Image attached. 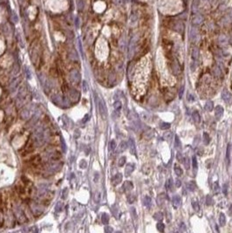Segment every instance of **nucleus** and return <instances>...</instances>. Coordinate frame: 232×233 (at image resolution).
I'll return each instance as SVG.
<instances>
[{"instance_id":"49530a36","label":"nucleus","mask_w":232,"mask_h":233,"mask_svg":"<svg viewBox=\"0 0 232 233\" xmlns=\"http://www.w3.org/2000/svg\"><path fill=\"white\" fill-rule=\"evenodd\" d=\"M223 193H224L225 195L227 194V185H225V184L223 186Z\"/></svg>"},{"instance_id":"37998d69","label":"nucleus","mask_w":232,"mask_h":233,"mask_svg":"<svg viewBox=\"0 0 232 233\" xmlns=\"http://www.w3.org/2000/svg\"><path fill=\"white\" fill-rule=\"evenodd\" d=\"M176 188H180L181 186H182V182H181L180 180H176Z\"/></svg>"},{"instance_id":"473e14b6","label":"nucleus","mask_w":232,"mask_h":233,"mask_svg":"<svg viewBox=\"0 0 232 233\" xmlns=\"http://www.w3.org/2000/svg\"><path fill=\"white\" fill-rule=\"evenodd\" d=\"M192 58H193V60H197V58H198V50H197L196 48H195L194 50H193Z\"/></svg>"},{"instance_id":"2f4dec72","label":"nucleus","mask_w":232,"mask_h":233,"mask_svg":"<svg viewBox=\"0 0 232 233\" xmlns=\"http://www.w3.org/2000/svg\"><path fill=\"white\" fill-rule=\"evenodd\" d=\"M214 74H215L216 77L221 76L222 72H221V70H220L219 67H217V66H216V67H215V69H214Z\"/></svg>"},{"instance_id":"e433bc0d","label":"nucleus","mask_w":232,"mask_h":233,"mask_svg":"<svg viewBox=\"0 0 232 233\" xmlns=\"http://www.w3.org/2000/svg\"><path fill=\"white\" fill-rule=\"evenodd\" d=\"M134 200H135V197H134V195H130L127 198V201L129 203H133L134 202Z\"/></svg>"},{"instance_id":"a18cd8bd","label":"nucleus","mask_w":232,"mask_h":233,"mask_svg":"<svg viewBox=\"0 0 232 233\" xmlns=\"http://www.w3.org/2000/svg\"><path fill=\"white\" fill-rule=\"evenodd\" d=\"M60 210H61V208H60V203H58V204H57V206H56V211H57V212H59V211H60Z\"/></svg>"},{"instance_id":"5701e85b","label":"nucleus","mask_w":232,"mask_h":233,"mask_svg":"<svg viewBox=\"0 0 232 233\" xmlns=\"http://www.w3.org/2000/svg\"><path fill=\"white\" fill-rule=\"evenodd\" d=\"M153 216H154V218L156 221H162V218H163V215H162V212H156Z\"/></svg>"},{"instance_id":"f704fd0d","label":"nucleus","mask_w":232,"mask_h":233,"mask_svg":"<svg viewBox=\"0 0 232 233\" xmlns=\"http://www.w3.org/2000/svg\"><path fill=\"white\" fill-rule=\"evenodd\" d=\"M183 161V164H184L185 168H186V169H188V168H189V164H190V163H189V159H188V158H187V157H186V158L183 159V161Z\"/></svg>"},{"instance_id":"79ce46f5","label":"nucleus","mask_w":232,"mask_h":233,"mask_svg":"<svg viewBox=\"0 0 232 233\" xmlns=\"http://www.w3.org/2000/svg\"><path fill=\"white\" fill-rule=\"evenodd\" d=\"M171 135H172V133L171 132H168V133H166V134H164V137L166 138V139H168V138H171Z\"/></svg>"},{"instance_id":"ea45409f","label":"nucleus","mask_w":232,"mask_h":233,"mask_svg":"<svg viewBox=\"0 0 232 233\" xmlns=\"http://www.w3.org/2000/svg\"><path fill=\"white\" fill-rule=\"evenodd\" d=\"M183 92H184V86H182V87H181V89H180V92H179V97L180 98L182 97Z\"/></svg>"},{"instance_id":"9b49d317","label":"nucleus","mask_w":232,"mask_h":233,"mask_svg":"<svg viewBox=\"0 0 232 233\" xmlns=\"http://www.w3.org/2000/svg\"><path fill=\"white\" fill-rule=\"evenodd\" d=\"M204 109L208 112H211L214 109V103L211 101H208L204 105Z\"/></svg>"},{"instance_id":"4be33fe9","label":"nucleus","mask_w":232,"mask_h":233,"mask_svg":"<svg viewBox=\"0 0 232 233\" xmlns=\"http://www.w3.org/2000/svg\"><path fill=\"white\" fill-rule=\"evenodd\" d=\"M188 189L190 191H194L196 189V185H195V183L194 181H191L188 183Z\"/></svg>"},{"instance_id":"39448f33","label":"nucleus","mask_w":232,"mask_h":233,"mask_svg":"<svg viewBox=\"0 0 232 233\" xmlns=\"http://www.w3.org/2000/svg\"><path fill=\"white\" fill-rule=\"evenodd\" d=\"M99 111L100 115L102 116V118L105 119L106 116H107V108H106L105 103H104L101 100H99Z\"/></svg>"},{"instance_id":"c9c22d12","label":"nucleus","mask_w":232,"mask_h":233,"mask_svg":"<svg viewBox=\"0 0 232 233\" xmlns=\"http://www.w3.org/2000/svg\"><path fill=\"white\" fill-rule=\"evenodd\" d=\"M212 197H210V196H207V198H206V204L207 205H211L212 204Z\"/></svg>"},{"instance_id":"4c0bfd02","label":"nucleus","mask_w":232,"mask_h":233,"mask_svg":"<svg viewBox=\"0 0 232 233\" xmlns=\"http://www.w3.org/2000/svg\"><path fill=\"white\" fill-rule=\"evenodd\" d=\"M192 165H193V168H194V169H197V161H196V158L194 156L192 158Z\"/></svg>"},{"instance_id":"c756f323","label":"nucleus","mask_w":232,"mask_h":233,"mask_svg":"<svg viewBox=\"0 0 232 233\" xmlns=\"http://www.w3.org/2000/svg\"><path fill=\"white\" fill-rule=\"evenodd\" d=\"M126 163V157L125 156H121V158L119 159V161H118V165L120 167H123Z\"/></svg>"},{"instance_id":"c85d7f7f","label":"nucleus","mask_w":232,"mask_h":233,"mask_svg":"<svg viewBox=\"0 0 232 233\" xmlns=\"http://www.w3.org/2000/svg\"><path fill=\"white\" fill-rule=\"evenodd\" d=\"M174 170H175V173L176 174V175H178V176H180V175H182V169H181L180 167L179 166H175V168H174Z\"/></svg>"},{"instance_id":"72a5a7b5","label":"nucleus","mask_w":232,"mask_h":233,"mask_svg":"<svg viewBox=\"0 0 232 233\" xmlns=\"http://www.w3.org/2000/svg\"><path fill=\"white\" fill-rule=\"evenodd\" d=\"M109 148H110V149H111V150H114L115 148H116V142H115L114 140H112L111 142H110Z\"/></svg>"},{"instance_id":"a211bd4d","label":"nucleus","mask_w":232,"mask_h":233,"mask_svg":"<svg viewBox=\"0 0 232 233\" xmlns=\"http://www.w3.org/2000/svg\"><path fill=\"white\" fill-rule=\"evenodd\" d=\"M219 224L221 226H224L226 224V216L223 213H221L219 216Z\"/></svg>"},{"instance_id":"58836bf2","label":"nucleus","mask_w":232,"mask_h":233,"mask_svg":"<svg viewBox=\"0 0 232 233\" xmlns=\"http://www.w3.org/2000/svg\"><path fill=\"white\" fill-rule=\"evenodd\" d=\"M187 97H188V101L189 102H190V101H191V102H193V101H195L194 97H193V95L191 94V93H188V96H187Z\"/></svg>"},{"instance_id":"cd10ccee","label":"nucleus","mask_w":232,"mask_h":233,"mask_svg":"<svg viewBox=\"0 0 232 233\" xmlns=\"http://www.w3.org/2000/svg\"><path fill=\"white\" fill-rule=\"evenodd\" d=\"M181 146H182V144H181V141L179 137L177 135H176V137H175V147H176V148H180Z\"/></svg>"},{"instance_id":"393cba45","label":"nucleus","mask_w":232,"mask_h":233,"mask_svg":"<svg viewBox=\"0 0 232 233\" xmlns=\"http://www.w3.org/2000/svg\"><path fill=\"white\" fill-rule=\"evenodd\" d=\"M192 207L195 211H196V212H198L199 210H200V205H199V203L197 201L192 202Z\"/></svg>"},{"instance_id":"7ed1b4c3","label":"nucleus","mask_w":232,"mask_h":233,"mask_svg":"<svg viewBox=\"0 0 232 233\" xmlns=\"http://www.w3.org/2000/svg\"><path fill=\"white\" fill-rule=\"evenodd\" d=\"M222 98L227 104H230L232 102V94L227 90H224L222 93Z\"/></svg>"},{"instance_id":"09e8293b","label":"nucleus","mask_w":232,"mask_h":233,"mask_svg":"<svg viewBox=\"0 0 232 233\" xmlns=\"http://www.w3.org/2000/svg\"><path fill=\"white\" fill-rule=\"evenodd\" d=\"M106 231H113V230H112V229H107L106 228Z\"/></svg>"},{"instance_id":"20e7f679","label":"nucleus","mask_w":232,"mask_h":233,"mask_svg":"<svg viewBox=\"0 0 232 233\" xmlns=\"http://www.w3.org/2000/svg\"><path fill=\"white\" fill-rule=\"evenodd\" d=\"M29 162L33 167H38L41 163V158H40L39 155H34L29 159Z\"/></svg>"},{"instance_id":"0eeeda50","label":"nucleus","mask_w":232,"mask_h":233,"mask_svg":"<svg viewBox=\"0 0 232 233\" xmlns=\"http://www.w3.org/2000/svg\"><path fill=\"white\" fill-rule=\"evenodd\" d=\"M215 118L217 120H220L223 115V107L222 106H217L215 108Z\"/></svg>"},{"instance_id":"de8ad7c7","label":"nucleus","mask_w":232,"mask_h":233,"mask_svg":"<svg viewBox=\"0 0 232 233\" xmlns=\"http://www.w3.org/2000/svg\"><path fill=\"white\" fill-rule=\"evenodd\" d=\"M181 156H182V155H181V154H180V153H178V154H177V158H178V160H179V161H182V159H181Z\"/></svg>"},{"instance_id":"dca6fc26","label":"nucleus","mask_w":232,"mask_h":233,"mask_svg":"<svg viewBox=\"0 0 232 233\" xmlns=\"http://www.w3.org/2000/svg\"><path fill=\"white\" fill-rule=\"evenodd\" d=\"M134 166L133 164H131V163H128L127 166L126 167V175H131L132 172L134 171Z\"/></svg>"},{"instance_id":"1a4fd4ad","label":"nucleus","mask_w":232,"mask_h":233,"mask_svg":"<svg viewBox=\"0 0 232 233\" xmlns=\"http://www.w3.org/2000/svg\"><path fill=\"white\" fill-rule=\"evenodd\" d=\"M172 203L174 205L175 208H178L181 206V203H182V200H181V197L179 196H174L172 198Z\"/></svg>"},{"instance_id":"6ab92c4d","label":"nucleus","mask_w":232,"mask_h":233,"mask_svg":"<svg viewBox=\"0 0 232 233\" xmlns=\"http://www.w3.org/2000/svg\"><path fill=\"white\" fill-rule=\"evenodd\" d=\"M229 155H230V145H228L227 148V152H226V163L227 165L229 164Z\"/></svg>"},{"instance_id":"7c9ffc66","label":"nucleus","mask_w":232,"mask_h":233,"mask_svg":"<svg viewBox=\"0 0 232 233\" xmlns=\"http://www.w3.org/2000/svg\"><path fill=\"white\" fill-rule=\"evenodd\" d=\"M156 228H157V230L160 232H162V231H164L165 226H164V224H162V223H158V224H156Z\"/></svg>"},{"instance_id":"4468645a","label":"nucleus","mask_w":232,"mask_h":233,"mask_svg":"<svg viewBox=\"0 0 232 233\" xmlns=\"http://www.w3.org/2000/svg\"><path fill=\"white\" fill-rule=\"evenodd\" d=\"M192 118L193 120L195 122V123H199L201 121V117H200V114L197 111H194L192 113Z\"/></svg>"},{"instance_id":"6e6552de","label":"nucleus","mask_w":232,"mask_h":233,"mask_svg":"<svg viewBox=\"0 0 232 233\" xmlns=\"http://www.w3.org/2000/svg\"><path fill=\"white\" fill-rule=\"evenodd\" d=\"M122 181V175L121 173H118L116 174L112 178V183H113V185H118L119 183H121V182Z\"/></svg>"},{"instance_id":"f8f14e48","label":"nucleus","mask_w":232,"mask_h":233,"mask_svg":"<svg viewBox=\"0 0 232 233\" xmlns=\"http://www.w3.org/2000/svg\"><path fill=\"white\" fill-rule=\"evenodd\" d=\"M128 145L130 147V150H131L132 154H135V143H134V140L133 138H130L128 141Z\"/></svg>"},{"instance_id":"aec40b11","label":"nucleus","mask_w":232,"mask_h":233,"mask_svg":"<svg viewBox=\"0 0 232 233\" xmlns=\"http://www.w3.org/2000/svg\"><path fill=\"white\" fill-rule=\"evenodd\" d=\"M160 128L162 130H166V129H168V128H170V124L168 123V122H161L160 123Z\"/></svg>"},{"instance_id":"a19ab883","label":"nucleus","mask_w":232,"mask_h":233,"mask_svg":"<svg viewBox=\"0 0 232 233\" xmlns=\"http://www.w3.org/2000/svg\"><path fill=\"white\" fill-rule=\"evenodd\" d=\"M83 84H84V87H83V91H84V93H86L87 90H88V87H87V84L85 81H83Z\"/></svg>"},{"instance_id":"c03bdc74","label":"nucleus","mask_w":232,"mask_h":233,"mask_svg":"<svg viewBox=\"0 0 232 233\" xmlns=\"http://www.w3.org/2000/svg\"><path fill=\"white\" fill-rule=\"evenodd\" d=\"M66 196H67V189H65L64 191H63V196H62L63 199H66Z\"/></svg>"},{"instance_id":"f257e3e1","label":"nucleus","mask_w":232,"mask_h":233,"mask_svg":"<svg viewBox=\"0 0 232 233\" xmlns=\"http://www.w3.org/2000/svg\"><path fill=\"white\" fill-rule=\"evenodd\" d=\"M181 8V0H161L160 2V9L164 13H176Z\"/></svg>"},{"instance_id":"b1692460","label":"nucleus","mask_w":232,"mask_h":233,"mask_svg":"<svg viewBox=\"0 0 232 233\" xmlns=\"http://www.w3.org/2000/svg\"><path fill=\"white\" fill-rule=\"evenodd\" d=\"M113 107H114V109L116 110V111H120V110L121 109V107H122L121 102L119 101H115L114 103H113Z\"/></svg>"},{"instance_id":"412c9836","label":"nucleus","mask_w":232,"mask_h":233,"mask_svg":"<svg viewBox=\"0 0 232 233\" xmlns=\"http://www.w3.org/2000/svg\"><path fill=\"white\" fill-rule=\"evenodd\" d=\"M172 70H173V73H175V74H179V73H181V69H180V66H178V65H176L174 64L172 66Z\"/></svg>"},{"instance_id":"9d476101","label":"nucleus","mask_w":232,"mask_h":233,"mask_svg":"<svg viewBox=\"0 0 232 233\" xmlns=\"http://www.w3.org/2000/svg\"><path fill=\"white\" fill-rule=\"evenodd\" d=\"M134 188V185H133V183L130 181H127L124 183V185H123V189H125L126 191H130L132 190Z\"/></svg>"},{"instance_id":"f03ea898","label":"nucleus","mask_w":232,"mask_h":233,"mask_svg":"<svg viewBox=\"0 0 232 233\" xmlns=\"http://www.w3.org/2000/svg\"><path fill=\"white\" fill-rule=\"evenodd\" d=\"M35 149V146H34V142L32 140H29L28 142L24 145V147L21 149V155H29L32 152H33Z\"/></svg>"},{"instance_id":"bb28decb","label":"nucleus","mask_w":232,"mask_h":233,"mask_svg":"<svg viewBox=\"0 0 232 233\" xmlns=\"http://www.w3.org/2000/svg\"><path fill=\"white\" fill-rule=\"evenodd\" d=\"M101 219H102V223L104 224H108V222H109V216H108L107 214L104 213L102 215V216H101Z\"/></svg>"},{"instance_id":"a878e982","label":"nucleus","mask_w":232,"mask_h":233,"mask_svg":"<svg viewBox=\"0 0 232 233\" xmlns=\"http://www.w3.org/2000/svg\"><path fill=\"white\" fill-rule=\"evenodd\" d=\"M173 186H174V184H173V180L172 178H169L168 180V183H167V188H168V189L169 191H173Z\"/></svg>"},{"instance_id":"2eb2a0df","label":"nucleus","mask_w":232,"mask_h":233,"mask_svg":"<svg viewBox=\"0 0 232 233\" xmlns=\"http://www.w3.org/2000/svg\"><path fill=\"white\" fill-rule=\"evenodd\" d=\"M143 204L146 206V207H150L152 204V199L150 197H148V196H146V197H144L143 198Z\"/></svg>"},{"instance_id":"423d86ee","label":"nucleus","mask_w":232,"mask_h":233,"mask_svg":"<svg viewBox=\"0 0 232 233\" xmlns=\"http://www.w3.org/2000/svg\"><path fill=\"white\" fill-rule=\"evenodd\" d=\"M166 195L163 193L160 194V195L157 196V197H156V203H157V205L159 207H162V206L164 205L165 203V201H166Z\"/></svg>"},{"instance_id":"ddd939ff","label":"nucleus","mask_w":232,"mask_h":233,"mask_svg":"<svg viewBox=\"0 0 232 233\" xmlns=\"http://www.w3.org/2000/svg\"><path fill=\"white\" fill-rule=\"evenodd\" d=\"M127 146H128V144L127 142H124V141L121 142L119 145V148H118V149H119L118 152H123V151H125L127 148Z\"/></svg>"},{"instance_id":"f3484780","label":"nucleus","mask_w":232,"mask_h":233,"mask_svg":"<svg viewBox=\"0 0 232 233\" xmlns=\"http://www.w3.org/2000/svg\"><path fill=\"white\" fill-rule=\"evenodd\" d=\"M202 140H203V143H204L205 145H209V142H210V137H209V135L208 133H206V132L203 133Z\"/></svg>"}]
</instances>
